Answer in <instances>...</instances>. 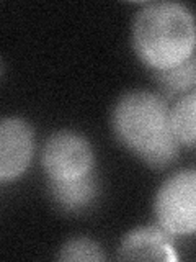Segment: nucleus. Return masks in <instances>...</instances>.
Segmentation results:
<instances>
[{"instance_id": "1", "label": "nucleus", "mask_w": 196, "mask_h": 262, "mask_svg": "<svg viewBox=\"0 0 196 262\" xmlns=\"http://www.w3.org/2000/svg\"><path fill=\"white\" fill-rule=\"evenodd\" d=\"M133 45L154 72L172 69L196 51V20L182 4H149L136 15Z\"/></svg>"}, {"instance_id": "2", "label": "nucleus", "mask_w": 196, "mask_h": 262, "mask_svg": "<svg viewBox=\"0 0 196 262\" xmlns=\"http://www.w3.org/2000/svg\"><path fill=\"white\" fill-rule=\"evenodd\" d=\"M111 123L116 138L141 159L177 139L170 128L167 102L145 90L122 95L114 105Z\"/></svg>"}, {"instance_id": "3", "label": "nucleus", "mask_w": 196, "mask_h": 262, "mask_svg": "<svg viewBox=\"0 0 196 262\" xmlns=\"http://www.w3.org/2000/svg\"><path fill=\"white\" fill-rule=\"evenodd\" d=\"M155 218L170 234L196 233V170H183L163 182L155 195Z\"/></svg>"}, {"instance_id": "4", "label": "nucleus", "mask_w": 196, "mask_h": 262, "mask_svg": "<svg viewBox=\"0 0 196 262\" xmlns=\"http://www.w3.org/2000/svg\"><path fill=\"white\" fill-rule=\"evenodd\" d=\"M43 167L49 180H74L84 177L93 169L92 146L77 133H56L44 144Z\"/></svg>"}, {"instance_id": "5", "label": "nucleus", "mask_w": 196, "mask_h": 262, "mask_svg": "<svg viewBox=\"0 0 196 262\" xmlns=\"http://www.w3.org/2000/svg\"><path fill=\"white\" fill-rule=\"evenodd\" d=\"M33 129L20 118L0 123V179L12 180L28 169L33 158Z\"/></svg>"}, {"instance_id": "6", "label": "nucleus", "mask_w": 196, "mask_h": 262, "mask_svg": "<svg viewBox=\"0 0 196 262\" xmlns=\"http://www.w3.org/2000/svg\"><path fill=\"white\" fill-rule=\"evenodd\" d=\"M118 257L121 260H174L172 234L162 226L137 228L121 241Z\"/></svg>"}, {"instance_id": "7", "label": "nucleus", "mask_w": 196, "mask_h": 262, "mask_svg": "<svg viewBox=\"0 0 196 262\" xmlns=\"http://www.w3.org/2000/svg\"><path fill=\"white\" fill-rule=\"evenodd\" d=\"M49 193L57 207L65 211H77L95 200L98 180L93 172L74 180H49Z\"/></svg>"}, {"instance_id": "8", "label": "nucleus", "mask_w": 196, "mask_h": 262, "mask_svg": "<svg viewBox=\"0 0 196 262\" xmlns=\"http://www.w3.org/2000/svg\"><path fill=\"white\" fill-rule=\"evenodd\" d=\"M170 128L180 144L196 147V92L180 98L170 110Z\"/></svg>"}, {"instance_id": "9", "label": "nucleus", "mask_w": 196, "mask_h": 262, "mask_svg": "<svg viewBox=\"0 0 196 262\" xmlns=\"http://www.w3.org/2000/svg\"><path fill=\"white\" fill-rule=\"evenodd\" d=\"M155 79L159 84L172 94L186 92L196 85V51L182 64L167 71H157Z\"/></svg>"}, {"instance_id": "10", "label": "nucleus", "mask_w": 196, "mask_h": 262, "mask_svg": "<svg viewBox=\"0 0 196 262\" xmlns=\"http://www.w3.org/2000/svg\"><path fill=\"white\" fill-rule=\"evenodd\" d=\"M61 260H103L105 256L95 241L88 237H76L67 241L61 249Z\"/></svg>"}]
</instances>
